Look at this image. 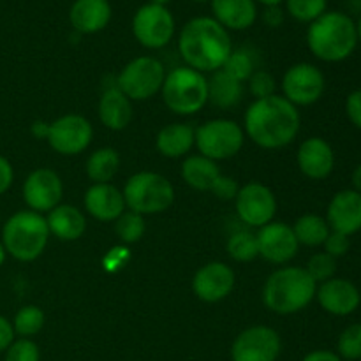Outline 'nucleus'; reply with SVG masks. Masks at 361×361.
<instances>
[{
    "label": "nucleus",
    "instance_id": "a19ab883",
    "mask_svg": "<svg viewBox=\"0 0 361 361\" xmlns=\"http://www.w3.org/2000/svg\"><path fill=\"white\" fill-rule=\"evenodd\" d=\"M324 245V252L330 254L331 257H342L345 256V254L349 252V249H351V240H349V236L342 235V233H337V231H330V235H328L326 242L323 243Z\"/></svg>",
    "mask_w": 361,
    "mask_h": 361
},
{
    "label": "nucleus",
    "instance_id": "a211bd4d",
    "mask_svg": "<svg viewBox=\"0 0 361 361\" xmlns=\"http://www.w3.org/2000/svg\"><path fill=\"white\" fill-rule=\"evenodd\" d=\"M316 298L321 309L331 316H351L361 303L360 289L348 279H330L317 288Z\"/></svg>",
    "mask_w": 361,
    "mask_h": 361
},
{
    "label": "nucleus",
    "instance_id": "3c124183",
    "mask_svg": "<svg viewBox=\"0 0 361 361\" xmlns=\"http://www.w3.org/2000/svg\"><path fill=\"white\" fill-rule=\"evenodd\" d=\"M6 249H4V245L2 243H0V267H2L4 264V261H6Z\"/></svg>",
    "mask_w": 361,
    "mask_h": 361
},
{
    "label": "nucleus",
    "instance_id": "cd10ccee",
    "mask_svg": "<svg viewBox=\"0 0 361 361\" xmlns=\"http://www.w3.org/2000/svg\"><path fill=\"white\" fill-rule=\"evenodd\" d=\"M221 175L217 162L204 155H189L182 164V178L190 189L210 190L217 176Z\"/></svg>",
    "mask_w": 361,
    "mask_h": 361
},
{
    "label": "nucleus",
    "instance_id": "79ce46f5",
    "mask_svg": "<svg viewBox=\"0 0 361 361\" xmlns=\"http://www.w3.org/2000/svg\"><path fill=\"white\" fill-rule=\"evenodd\" d=\"M345 113H348V118L351 120L353 126L361 130V88L348 95V99H345Z\"/></svg>",
    "mask_w": 361,
    "mask_h": 361
},
{
    "label": "nucleus",
    "instance_id": "c756f323",
    "mask_svg": "<svg viewBox=\"0 0 361 361\" xmlns=\"http://www.w3.org/2000/svg\"><path fill=\"white\" fill-rule=\"evenodd\" d=\"M291 228L293 231H295V236L296 240H298L300 245H307V247L323 245L331 231L326 219L314 214L302 215V217H300Z\"/></svg>",
    "mask_w": 361,
    "mask_h": 361
},
{
    "label": "nucleus",
    "instance_id": "4468645a",
    "mask_svg": "<svg viewBox=\"0 0 361 361\" xmlns=\"http://www.w3.org/2000/svg\"><path fill=\"white\" fill-rule=\"evenodd\" d=\"M281 348V337L274 328L250 326L233 342L231 361H277Z\"/></svg>",
    "mask_w": 361,
    "mask_h": 361
},
{
    "label": "nucleus",
    "instance_id": "09e8293b",
    "mask_svg": "<svg viewBox=\"0 0 361 361\" xmlns=\"http://www.w3.org/2000/svg\"><path fill=\"white\" fill-rule=\"evenodd\" d=\"M351 180H353V187H355L356 192L361 194V164H358V166H356V168H355V171H353Z\"/></svg>",
    "mask_w": 361,
    "mask_h": 361
},
{
    "label": "nucleus",
    "instance_id": "bb28decb",
    "mask_svg": "<svg viewBox=\"0 0 361 361\" xmlns=\"http://www.w3.org/2000/svg\"><path fill=\"white\" fill-rule=\"evenodd\" d=\"M243 97V83L229 76L222 69L215 71L208 81V101L222 109L235 108Z\"/></svg>",
    "mask_w": 361,
    "mask_h": 361
},
{
    "label": "nucleus",
    "instance_id": "7ed1b4c3",
    "mask_svg": "<svg viewBox=\"0 0 361 361\" xmlns=\"http://www.w3.org/2000/svg\"><path fill=\"white\" fill-rule=\"evenodd\" d=\"M307 44L323 62H342L353 55L358 44L356 23L338 11L324 13L310 23Z\"/></svg>",
    "mask_w": 361,
    "mask_h": 361
},
{
    "label": "nucleus",
    "instance_id": "864d4df0",
    "mask_svg": "<svg viewBox=\"0 0 361 361\" xmlns=\"http://www.w3.org/2000/svg\"><path fill=\"white\" fill-rule=\"evenodd\" d=\"M356 32H358V41H361V18H360L358 25H356Z\"/></svg>",
    "mask_w": 361,
    "mask_h": 361
},
{
    "label": "nucleus",
    "instance_id": "f8f14e48",
    "mask_svg": "<svg viewBox=\"0 0 361 361\" xmlns=\"http://www.w3.org/2000/svg\"><path fill=\"white\" fill-rule=\"evenodd\" d=\"M235 203L240 221L250 228H263L274 221L277 212L275 194L259 182H250L240 187Z\"/></svg>",
    "mask_w": 361,
    "mask_h": 361
},
{
    "label": "nucleus",
    "instance_id": "423d86ee",
    "mask_svg": "<svg viewBox=\"0 0 361 361\" xmlns=\"http://www.w3.org/2000/svg\"><path fill=\"white\" fill-rule=\"evenodd\" d=\"M168 109L176 115H194L208 102V80L192 67H175L166 74L161 88Z\"/></svg>",
    "mask_w": 361,
    "mask_h": 361
},
{
    "label": "nucleus",
    "instance_id": "58836bf2",
    "mask_svg": "<svg viewBox=\"0 0 361 361\" xmlns=\"http://www.w3.org/2000/svg\"><path fill=\"white\" fill-rule=\"evenodd\" d=\"M275 80L267 71H256L249 78V90L256 99H264L275 95Z\"/></svg>",
    "mask_w": 361,
    "mask_h": 361
},
{
    "label": "nucleus",
    "instance_id": "aec40b11",
    "mask_svg": "<svg viewBox=\"0 0 361 361\" xmlns=\"http://www.w3.org/2000/svg\"><path fill=\"white\" fill-rule=\"evenodd\" d=\"M298 168L307 178L324 180L335 168V154L331 145L323 137H309L303 141L296 154Z\"/></svg>",
    "mask_w": 361,
    "mask_h": 361
},
{
    "label": "nucleus",
    "instance_id": "f03ea898",
    "mask_svg": "<svg viewBox=\"0 0 361 361\" xmlns=\"http://www.w3.org/2000/svg\"><path fill=\"white\" fill-rule=\"evenodd\" d=\"M178 49L187 67L200 73H215L222 69L233 44L228 30L214 18L200 16L187 21L180 32Z\"/></svg>",
    "mask_w": 361,
    "mask_h": 361
},
{
    "label": "nucleus",
    "instance_id": "c85d7f7f",
    "mask_svg": "<svg viewBox=\"0 0 361 361\" xmlns=\"http://www.w3.org/2000/svg\"><path fill=\"white\" fill-rule=\"evenodd\" d=\"M118 169L120 155L115 148H99L87 161V175L94 183H109Z\"/></svg>",
    "mask_w": 361,
    "mask_h": 361
},
{
    "label": "nucleus",
    "instance_id": "37998d69",
    "mask_svg": "<svg viewBox=\"0 0 361 361\" xmlns=\"http://www.w3.org/2000/svg\"><path fill=\"white\" fill-rule=\"evenodd\" d=\"M14 328L7 317L0 316V353H6L14 342Z\"/></svg>",
    "mask_w": 361,
    "mask_h": 361
},
{
    "label": "nucleus",
    "instance_id": "f3484780",
    "mask_svg": "<svg viewBox=\"0 0 361 361\" xmlns=\"http://www.w3.org/2000/svg\"><path fill=\"white\" fill-rule=\"evenodd\" d=\"M235 271L221 261H214L196 271L192 279V291L201 302L217 303L231 295L235 289Z\"/></svg>",
    "mask_w": 361,
    "mask_h": 361
},
{
    "label": "nucleus",
    "instance_id": "ea45409f",
    "mask_svg": "<svg viewBox=\"0 0 361 361\" xmlns=\"http://www.w3.org/2000/svg\"><path fill=\"white\" fill-rule=\"evenodd\" d=\"M238 190H240L238 182L228 175H219L217 180L214 182V185L210 187V192L214 194L217 200H222V201L235 200Z\"/></svg>",
    "mask_w": 361,
    "mask_h": 361
},
{
    "label": "nucleus",
    "instance_id": "4c0bfd02",
    "mask_svg": "<svg viewBox=\"0 0 361 361\" xmlns=\"http://www.w3.org/2000/svg\"><path fill=\"white\" fill-rule=\"evenodd\" d=\"M4 361H41V351L30 338H18L6 351Z\"/></svg>",
    "mask_w": 361,
    "mask_h": 361
},
{
    "label": "nucleus",
    "instance_id": "0eeeda50",
    "mask_svg": "<svg viewBox=\"0 0 361 361\" xmlns=\"http://www.w3.org/2000/svg\"><path fill=\"white\" fill-rule=\"evenodd\" d=\"M126 208L140 215H155L168 210L175 200V189L166 176L141 171L130 176L123 187Z\"/></svg>",
    "mask_w": 361,
    "mask_h": 361
},
{
    "label": "nucleus",
    "instance_id": "9b49d317",
    "mask_svg": "<svg viewBox=\"0 0 361 361\" xmlns=\"http://www.w3.org/2000/svg\"><path fill=\"white\" fill-rule=\"evenodd\" d=\"M94 137V127L85 116L66 115L49 123L46 141L60 155H78L87 150Z\"/></svg>",
    "mask_w": 361,
    "mask_h": 361
},
{
    "label": "nucleus",
    "instance_id": "7c9ffc66",
    "mask_svg": "<svg viewBox=\"0 0 361 361\" xmlns=\"http://www.w3.org/2000/svg\"><path fill=\"white\" fill-rule=\"evenodd\" d=\"M44 312L37 305H25L16 312L13 319L14 334L21 338H30L44 328Z\"/></svg>",
    "mask_w": 361,
    "mask_h": 361
},
{
    "label": "nucleus",
    "instance_id": "412c9836",
    "mask_svg": "<svg viewBox=\"0 0 361 361\" xmlns=\"http://www.w3.org/2000/svg\"><path fill=\"white\" fill-rule=\"evenodd\" d=\"M85 208L97 221L111 222L126 212V201L111 183H94L85 194Z\"/></svg>",
    "mask_w": 361,
    "mask_h": 361
},
{
    "label": "nucleus",
    "instance_id": "393cba45",
    "mask_svg": "<svg viewBox=\"0 0 361 361\" xmlns=\"http://www.w3.org/2000/svg\"><path fill=\"white\" fill-rule=\"evenodd\" d=\"M212 11L214 20L231 30H245L252 27L257 18L254 0H212Z\"/></svg>",
    "mask_w": 361,
    "mask_h": 361
},
{
    "label": "nucleus",
    "instance_id": "b1692460",
    "mask_svg": "<svg viewBox=\"0 0 361 361\" xmlns=\"http://www.w3.org/2000/svg\"><path fill=\"white\" fill-rule=\"evenodd\" d=\"M46 222H48L49 235L56 236L62 242H76L87 229V219L74 204L55 207L48 212Z\"/></svg>",
    "mask_w": 361,
    "mask_h": 361
},
{
    "label": "nucleus",
    "instance_id": "a878e982",
    "mask_svg": "<svg viewBox=\"0 0 361 361\" xmlns=\"http://www.w3.org/2000/svg\"><path fill=\"white\" fill-rule=\"evenodd\" d=\"M196 141V129L190 123H169L157 134V150L164 157L180 159L189 154Z\"/></svg>",
    "mask_w": 361,
    "mask_h": 361
},
{
    "label": "nucleus",
    "instance_id": "de8ad7c7",
    "mask_svg": "<svg viewBox=\"0 0 361 361\" xmlns=\"http://www.w3.org/2000/svg\"><path fill=\"white\" fill-rule=\"evenodd\" d=\"M48 133L49 123L42 122V120H35V122L32 123V134H34V137H37V140H46V137H48Z\"/></svg>",
    "mask_w": 361,
    "mask_h": 361
},
{
    "label": "nucleus",
    "instance_id": "9d476101",
    "mask_svg": "<svg viewBox=\"0 0 361 361\" xmlns=\"http://www.w3.org/2000/svg\"><path fill=\"white\" fill-rule=\"evenodd\" d=\"M133 34L145 48H164L175 35V18L168 7L148 2L134 14Z\"/></svg>",
    "mask_w": 361,
    "mask_h": 361
},
{
    "label": "nucleus",
    "instance_id": "c9c22d12",
    "mask_svg": "<svg viewBox=\"0 0 361 361\" xmlns=\"http://www.w3.org/2000/svg\"><path fill=\"white\" fill-rule=\"evenodd\" d=\"M337 355L345 361L361 360V323L345 328L337 342Z\"/></svg>",
    "mask_w": 361,
    "mask_h": 361
},
{
    "label": "nucleus",
    "instance_id": "c03bdc74",
    "mask_svg": "<svg viewBox=\"0 0 361 361\" xmlns=\"http://www.w3.org/2000/svg\"><path fill=\"white\" fill-rule=\"evenodd\" d=\"M13 180H14L13 166H11V162L7 161L6 157L0 155V196L9 190V187L13 185Z\"/></svg>",
    "mask_w": 361,
    "mask_h": 361
},
{
    "label": "nucleus",
    "instance_id": "2f4dec72",
    "mask_svg": "<svg viewBox=\"0 0 361 361\" xmlns=\"http://www.w3.org/2000/svg\"><path fill=\"white\" fill-rule=\"evenodd\" d=\"M228 254L238 263H249L259 256L257 249V238L247 229L236 231L228 240Z\"/></svg>",
    "mask_w": 361,
    "mask_h": 361
},
{
    "label": "nucleus",
    "instance_id": "ddd939ff",
    "mask_svg": "<svg viewBox=\"0 0 361 361\" xmlns=\"http://www.w3.org/2000/svg\"><path fill=\"white\" fill-rule=\"evenodd\" d=\"M324 74L312 63H296L286 71L282 78V97L295 106H310L321 99L324 92Z\"/></svg>",
    "mask_w": 361,
    "mask_h": 361
},
{
    "label": "nucleus",
    "instance_id": "2eb2a0df",
    "mask_svg": "<svg viewBox=\"0 0 361 361\" xmlns=\"http://www.w3.org/2000/svg\"><path fill=\"white\" fill-rule=\"evenodd\" d=\"M63 196L60 176L49 168H39L27 176L23 183V200L32 212L48 214L59 207Z\"/></svg>",
    "mask_w": 361,
    "mask_h": 361
},
{
    "label": "nucleus",
    "instance_id": "6e6552de",
    "mask_svg": "<svg viewBox=\"0 0 361 361\" xmlns=\"http://www.w3.org/2000/svg\"><path fill=\"white\" fill-rule=\"evenodd\" d=\"M245 133L236 122L228 118H215L201 123L196 129V141L201 155L212 161H226L242 150Z\"/></svg>",
    "mask_w": 361,
    "mask_h": 361
},
{
    "label": "nucleus",
    "instance_id": "a18cd8bd",
    "mask_svg": "<svg viewBox=\"0 0 361 361\" xmlns=\"http://www.w3.org/2000/svg\"><path fill=\"white\" fill-rule=\"evenodd\" d=\"M302 361H342L337 353L326 351V349H319V351H312L305 356Z\"/></svg>",
    "mask_w": 361,
    "mask_h": 361
},
{
    "label": "nucleus",
    "instance_id": "5fc2aeb1",
    "mask_svg": "<svg viewBox=\"0 0 361 361\" xmlns=\"http://www.w3.org/2000/svg\"><path fill=\"white\" fill-rule=\"evenodd\" d=\"M194 2H208V0H194Z\"/></svg>",
    "mask_w": 361,
    "mask_h": 361
},
{
    "label": "nucleus",
    "instance_id": "49530a36",
    "mask_svg": "<svg viewBox=\"0 0 361 361\" xmlns=\"http://www.w3.org/2000/svg\"><path fill=\"white\" fill-rule=\"evenodd\" d=\"M264 21H267L270 27H279L282 23V11L279 9V6L267 7V13H264Z\"/></svg>",
    "mask_w": 361,
    "mask_h": 361
},
{
    "label": "nucleus",
    "instance_id": "dca6fc26",
    "mask_svg": "<svg viewBox=\"0 0 361 361\" xmlns=\"http://www.w3.org/2000/svg\"><path fill=\"white\" fill-rule=\"evenodd\" d=\"M256 238L259 256L264 257L268 263L286 264L298 254L300 243L293 228L286 222H268L259 228Z\"/></svg>",
    "mask_w": 361,
    "mask_h": 361
},
{
    "label": "nucleus",
    "instance_id": "e433bc0d",
    "mask_svg": "<svg viewBox=\"0 0 361 361\" xmlns=\"http://www.w3.org/2000/svg\"><path fill=\"white\" fill-rule=\"evenodd\" d=\"M305 270L307 274L314 279L316 284H323V282L335 277V271H337V259L326 252H317L310 257Z\"/></svg>",
    "mask_w": 361,
    "mask_h": 361
},
{
    "label": "nucleus",
    "instance_id": "603ef678",
    "mask_svg": "<svg viewBox=\"0 0 361 361\" xmlns=\"http://www.w3.org/2000/svg\"><path fill=\"white\" fill-rule=\"evenodd\" d=\"M171 2V0H150V4H155V6H168V4Z\"/></svg>",
    "mask_w": 361,
    "mask_h": 361
},
{
    "label": "nucleus",
    "instance_id": "4be33fe9",
    "mask_svg": "<svg viewBox=\"0 0 361 361\" xmlns=\"http://www.w3.org/2000/svg\"><path fill=\"white\" fill-rule=\"evenodd\" d=\"M71 25L80 34H97L111 20L108 0H76L69 11Z\"/></svg>",
    "mask_w": 361,
    "mask_h": 361
},
{
    "label": "nucleus",
    "instance_id": "5701e85b",
    "mask_svg": "<svg viewBox=\"0 0 361 361\" xmlns=\"http://www.w3.org/2000/svg\"><path fill=\"white\" fill-rule=\"evenodd\" d=\"M99 118L109 130H123L133 120L130 99L116 85L106 88L99 101Z\"/></svg>",
    "mask_w": 361,
    "mask_h": 361
},
{
    "label": "nucleus",
    "instance_id": "f704fd0d",
    "mask_svg": "<svg viewBox=\"0 0 361 361\" xmlns=\"http://www.w3.org/2000/svg\"><path fill=\"white\" fill-rule=\"evenodd\" d=\"M288 13L302 23H312L326 13V0H286Z\"/></svg>",
    "mask_w": 361,
    "mask_h": 361
},
{
    "label": "nucleus",
    "instance_id": "8fccbe9b",
    "mask_svg": "<svg viewBox=\"0 0 361 361\" xmlns=\"http://www.w3.org/2000/svg\"><path fill=\"white\" fill-rule=\"evenodd\" d=\"M257 2H261L263 6H267V7H274V6H279L282 0H257Z\"/></svg>",
    "mask_w": 361,
    "mask_h": 361
},
{
    "label": "nucleus",
    "instance_id": "6ab92c4d",
    "mask_svg": "<svg viewBox=\"0 0 361 361\" xmlns=\"http://www.w3.org/2000/svg\"><path fill=\"white\" fill-rule=\"evenodd\" d=\"M326 222L331 231L351 236L361 231V194L345 189L335 194L328 204Z\"/></svg>",
    "mask_w": 361,
    "mask_h": 361
},
{
    "label": "nucleus",
    "instance_id": "473e14b6",
    "mask_svg": "<svg viewBox=\"0 0 361 361\" xmlns=\"http://www.w3.org/2000/svg\"><path fill=\"white\" fill-rule=\"evenodd\" d=\"M115 222V231L123 243H136L143 238L145 228H147L143 215L126 210Z\"/></svg>",
    "mask_w": 361,
    "mask_h": 361
},
{
    "label": "nucleus",
    "instance_id": "72a5a7b5",
    "mask_svg": "<svg viewBox=\"0 0 361 361\" xmlns=\"http://www.w3.org/2000/svg\"><path fill=\"white\" fill-rule=\"evenodd\" d=\"M222 71L238 80L240 83H245L256 73V63H254L252 55L247 49H233L231 55L222 66Z\"/></svg>",
    "mask_w": 361,
    "mask_h": 361
},
{
    "label": "nucleus",
    "instance_id": "1a4fd4ad",
    "mask_svg": "<svg viewBox=\"0 0 361 361\" xmlns=\"http://www.w3.org/2000/svg\"><path fill=\"white\" fill-rule=\"evenodd\" d=\"M166 80V69L155 56H137L130 60L116 78V87L130 101H147L157 94Z\"/></svg>",
    "mask_w": 361,
    "mask_h": 361
},
{
    "label": "nucleus",
    "instance_id": "39448f33",
    "mask_svg": "<svg viewBox=\"0 0 361 361\" xmlns=\"http://www.w3.org/2000/svg\"><path fill=\"white\" fill-rule=\"evenodd\" d=\"M49 240L46 217L32 210H21L11 215L2 228V245L11 257L30 263L42 252Z\"/></svg>",
    "mask_w": 361,
    "mask_h": 361
},
{
    "label": "nucleus",
    "instance_id": "f257e3e1",
    "mask_svg": "<svg viewBox=\"0 0 361 361\" xmlns=\"http://www.w3.org/2000/svg\"><path fill=\"white\" fill-rule=\"evenodd\" d=\"M298 108L282 95L256 99L245 111L243 133L261 148L277 150L293 143L300 133Z\"/></svg>",
    "mask_w": 361,
    "mask_h": 361
},
{
    "label": "nucleus",
    "instance_id": "20e7f679",
    "mask_svg": "<svg viewBox=\"0 0 361 361\" xmlns=\"http://www.w3.org/2000/svg\"><path fill=\"white\" fill-rule=\"evenodd\" d=\"M317 284L305 268L284 267L267 279L263 288V302L268 310L289 316L305 309L316 298Z\"/></svg>",
    "mask_w": 361,
    "mask_h": 361
}]
</instances>
